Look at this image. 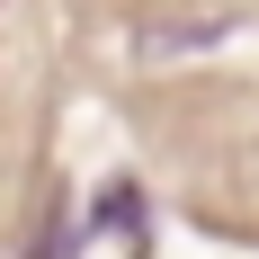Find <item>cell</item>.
<instances>
[{
    "instance_id": "6da1fadb",
    "label": "cell",
    "mask_w": 259,
    "mask_h": 259,
    "mask_svg": "<svg viewBox=\"0 0 259 259\" xmlns=\"http://www.w3.org/2000/svg\"><path fill=\"white\" fill-rule=\"evenodd\" d=\"M233 18H188V27H134V54H197V45H224Z\"/></svg>"
}]
</instances>
